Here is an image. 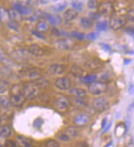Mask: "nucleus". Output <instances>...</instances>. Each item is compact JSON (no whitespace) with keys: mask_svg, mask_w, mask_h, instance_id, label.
<instances>
[{"mask_svg":"<svg viewBox=\"0 0 134 147\" xmlns=\"http://www.w3.org/2000/svg\"><path fill=\"white\" fill-rule=\"evenodd\" d=\"M57 47L62 50H70L73 47V42L70 40L64 39V40H60L56 43Z\"/></svg>","mask_w":134,"mask_h":147,"instance_id":"obj_20","label":"nucleus"},{"mask_svg":"<svg viewBox=\"0 0 134 147\" xmlns=\"http://www.w3.org/2000/svg\"><path fill=\"white\" fill-rule=\"evenodd\" d=\"M70 99L67 97H66V96H61V97L57 98L55 100L54 105H55V107L58 111L65 112L70 107Z\"/></svg>","mask_w":134,"mask_h":147,"instance_id":"obj_7","label":"nucleus"},{"mask_svg":"<svg viewBox=\"0 0 134 147\" xmlns=\"http://www.w3.org/2000/svg\"><path fill=\"white\" fill-rule=\"evenodd\" d=\"M111 124H112V123H111V122H110V123H109V124H108V127H106V128H105V129H104V132H105V131H107L108 130V129H109V128H110V127H111Z\"/></svg>","mask_w":134,"mask_h":147,"instance_id":"obj_46","label":"nucleus"},{"mask_svg":"<svg viewBox=\"0 0 134 147\" xmlns=\"http://www.w3.org/2000/svg\"><path fill=\"white\" fill-rule=\"evenodd\" d=\"M0 106H1V105H0Z\"/></svg>","mask_w":134,"mask_h":147,"instance_id":"obj_49","label":"nucleus"},{"mask_svg":"<svg viewBox=\"0 0 134 147\" xmlns=\"http://www.w3.org/2000/svg\"><path fill=\"white\" fill-rule=\"evenodd\" d=\"M9 100L11 104L16 107H21L26 102V98L22 94V86L16 84L10 88L9 90Z\"/></svg>","mask_w":134,"mask_h":147,"instance_id":"obj_1","label":"nucleus"},{"mask_svg":"<svg viewBox=\"0 0 134 147\" xmlns=\"http://www.w3.org/2000/svg\"><path fill=\"white\" fill-rule=\"evenodd\" d=\"M7 27H9L10 29H12L14 31H18V29H19V24H18V22H17L15 21L10 20L7 23Z\"/></svg>","mask_w":134,"mask_h":147,"instance_id":"obj_33","label":"nucleus"},{"mask_svg":"<svg viewBox=\"0 0 134 147\" xmlns=\"http://www.w3.org/2000/svg\"><path fill=\"white\" fill-rule=\"evenodd\" d=\"M0 147H3V146H2V145L0 144Z\"/></svg>","mask_w":134,"mask_h":147,"instance_id":"obj_47","label":"nucleus"},{"mask_svg":"<svg viewBox=\"0 0 134 147\" xmlns=\"http://www.w3.org/2000/svg\"><path fill=\"white\" fill-rule=\"evenodd\" d=\"M7 11H8L9 17H10V20L15 21V22H21V21L23 19V17L15 8H14V7L11 8V9H9V10H7Z\"/></svg>","mask_w":134,"mask_h":147,"instance_id":"obj_17","label":"nucleus"},{"mask_svg":"<svg viewBox=\"0 0 134 147\" xmlns=\"http://www.w3.org/2000/svg\"><path fill=\"white\" fill-rule=\"evenodd\" d=\"M74 101L77 102L78 104H81L82 106H87L88 101L85 98V97H81V98H74Z\"/></svg>","mask_w":134,"mask_h":147,"instance_id":"obj_34","label":"nucleus"},{"mask_svg":"<svg viewBox=\"0 0 134 147\" xmlns=\"http://www.w3.org/2000/svg\"><path fill=\"white\" fill-rule=\"evenodd\" d=\"M86 66L93 71H100L103 69L104 65H103V63L100 60L94 59V60H89L86 63Z\"/></svg>","mask_w":134,"mask_h":147,"instance_id":"obj_11","label":"nucleus"},{"mask_svg":"<svg viewBox=\"0 0 134 147\" xmlns=\"http://www.w3.org/2000/svg\"><path fill=\"white\" fill-rule=\"evenodd\" d=\"M49 30V25L45 21H40L37 23V31L40 32H46Z\"/></svg>","mask_w":134,"mask_h":147,"instance_id":"obj_25","label":"nucleus"},{"mask_svg":"<svg viewBox=\"0 0 134 147\" xmlns=\"http://www.w3.org/2000/svg\"><path fill=\"white\" fill-rule=\"evenodd\" d=\"M17 140L18 142V145L21 147H30L32 146V139L25 137V136H18Z\"/></svg>","mask_w":134,"mask_h":147,"instance_id":"obj_19","label":"nucleus"},{"mask_svg":"<svg viewBox=\"0 0 134 147\" xmlns=\"http://www.w3.org/2000/svg\"><path fill=\"white\" fill-rule=\"evenodd\" d=\"M55 86L60 90H67L71 87V80L66 77H60L55 81Z\"/></svg>","mask_w":134,"mask_h":147,"instance_id":"obj_8","label":"nucleus"},{"mask_svg":"<svg viewBox=\"0 0 134 147\" xmlns=\"http://www.w3.org/2000/svg\"><path fill=\"white\" fill-rule=\"evenodd\" d=\"M92 107L96 112L103 113L105 112L109 107V103L108 100L104 97H99L94 98L92 102Z\"/></svg>","mask_w":134,"mask_h":147,"instance_id":"obj_5","label":"nucleus"},{"mask_svg":"<svg viewBox=\"0 0 134 147\" xmlns=\"http://www.w3.org/2000/svg\"><path fill=\"white\" fill-rule=\"evenodd\" d=\"M14 8H15L19 13L23 17V16H29L33 13V10L31 7H24V6H21L18 3H15L14 6Z\"/></svg>","mask_w":134,"mask_h":147,"instance_id":"obj_13","label":"nucleus"},{"mask_svg":"<svg viewBox=\"0 0 134 147\" xmlns=\"http://www.w3.org/2000/svg\"><path fill=\"white\" fill-rule=\"evenodd\" d=\"M0 124H1V118H0Z\"/></svg>","mask_w":134,"mask_h":147,"instance_id":"obj_48","label":"nucleus"},{"mask_svg":"<svg viewBox=\"0 0 134 147\" xmlns=\"http://www.w3.org/2000/svg\"><path fill=\"white\" fill-rule=\"evenodd\" d=\"M78 17V12L73 8H69L64 13V19L67 22H70Z\"/></svg>","mask_w":134,"mask_h":147,"instance_id":"obj_15","label":"nucleus"},{"mask_svg":"<svg viewBox=\"0 0 134 147\" xmlns=\"http://www.w3.org/2000/svg\"><path fill=\"white\" fill-rule=\"evenodd\" d=\"M9 87V82L2 80H0V94H3L7 91Z\"/></svg>","mask_w":134,"mask_h":147,"instance_id":"obj_31","label":"nucleus"},{"mask_svg":"<svg viewBox=\"0 0 134 147\" xmlns=\"http://www.w3.org/2000/svg\"><path fill=\"white\" fill-rule=\"evenodd\" d=\"M90 121V117L86 114H79L74 118V124L76 127H85Z\"/></svg>","mask_w":134,"mask_h":147,"instance_id":"obj_9","label":"nucleus"},{"mask_svg":"<svg viewBox=\"0 0 134 147\" xmlns=\"http://www.w3.org/2000/svg\"><path fill=\"white\" fill-rule=\"evenodd\" d=\"M3 147H18V145L14 140H7L5 141V144H4Z\"/></svg>","mask_w":134,"mask_h":147,"instance_id":"obj_39","label":"nucleus"},{"mask_svg":"<svg viewBox=\"0 0 134 147\" xmlns=\"http://www.w3.org/2000/svg\"><path fill=\"white\" fill-rule=\"evenodd\" d=\"M97 37H98V35L95 33V32H91V33L89 34L87 36L88 39L90 40H94Z\"/></svg>","mask_w":134,"mask_h":147,"instance_id":"obj_42","label":"nucleus"},{"mask_svg":"<svg viewBox=\"0 0 134 147\" xmlns=\"http://www.w3.org/2000/svg\"><path fill=\"white\" fill-rule=\"evenodd\" d=\"M70 94L74 98H81V97H86V91L83 88H73L70 90Z\"/></svg>","mask_w":134,"mask_h":147,"instance_id":"obj_18","label":"nucleus"},{"mask_svg":"<svg viewBox=\"0 0 134 147\" xmlns=\"http://www.w3.org/2000/svg\"><path fill=\"white\" fill-rule=\"evenodd\" d=\"M77 147H89V146H88V144L86 143V142L82 141V142H79V143L77 144Z\"/></svg>","mask_w":134,"mask_h":147,"instance_id":"obj_44","label":"nucleus"},{"mask_svg":"<svg viewBox=\"0 0 134 147\" xmlns=\"http://www.w3.org/2000/svg\"><path fill=\"white\" fill-rule=\"evenodd\" d=\"M45 147H60V144L55 140H50L46 143Z\"/></svg>","mask_w":134,"mask_h":147,"instance_id":"obj_35","label":"nucleus"},{"mask_svg":"<svg viewBox=\"0 0 134 147\" xmlns=\"http://www.w3.org/2000/svg\"><path fill=\"white\" fill-rule=\"evenodd\" d=\"M0 105H2L3 107L5 108H8L12 104L10 102L9 98H7L6 96H3L0 98Z\"/></svg>","mask_w":134,"mask_h":147,"instance_id":"obj_30","label":"nucleus"},{"mask_svg":"<svg viewBox=\"0 0 134 147\" xmlns=\"http://www.w3.org/2000/svg\"><path fill=\"white\" fill-rule=\"evenodd\" d=\"M41 87L36 81H28L22 85V94L26 99L32 100L40 93Z\"/></svg>","mask_w":134,"mask_h":147,"instance_id":"obj_2","label":"nucleus"},{"mask_svg":"<svg viewBox=\"0 0 134 147\" xmlns=\"http://www.w3.org/2000/svg\"><path fill=\"white\" fill-rule=\"evenodd\" d=\"M70 139V137H69L66 133L61 134V135L59 136V140H60L61 141H65V142H66V141H69Z\"/></svg>","mask_w":134,"mask_h":147,"instance_id":"obj_40","label":"nucleus"},{"mask_svg":"<svg viewBox=\"0 0 134 147\" xmlns=\"http://www.w3.org/2000/svg\"><path fill=\"white\" fill-rule=\"evenodd\" d=\"M66 66L63 65H60V64H54L48 67V71L49 73L51 74H56V75H60L62 74L65 73L66 71Z\"/></svg>","mask_w":134,"mask_h":147,"instance_id":"obj_10","label":"nucleus"},{"mask_svg":"<svg viewBox=\"0 0 134 147\" xmlns=\"http://www.w3.org/2000/svg\"><path fill=\"white\" fill-rule=\"evenodd\" d=\"M9 21H10V17L8 14V11L4 7H0V22L7 24Z\"/></svg>","mask_w":134,"mask_h":147,"instance_id":"obj_21","label":"nucleus"},{"mask_svg":"<svg viewBox=\"0 0 134 147\" xmlns=\"http://www.w3.org/2000/svg\"><path fill=\"white\" fill-rule=\"evenodd\" d=\"M97 79H98V77H97L96 74H87V75L82 77L81 80H82V82L85 83V84H90L94 83L95 81H97Z\"/></svg>","mask_w":134,"mask_h":147,"instance_id":"obj_26","label":"nucleus"},{"mask_svg":"<svg viewBox=\"0 0 134 147\" xmlns=\"http://www.w3.org/2000/svg\"><path fill=\"white\" fill-rule=\"evenodd\" d=\"M12 135V129L8 125L0 126V138L6 139Z\"/></svg>","mask_w":134,"mask_h":147,"instance_id":"obj_16","label":"nucleus"},{"mask_svg":"<svg viewBox=\"0 0 134 147\" xmlns=\"http://www.w3.org/2000/svg\"><path fill=\"white\" fill-rule=\"evenodd\" d=\"M127 19H129V20H130V21H132V22H133V20H134L133 9H132L131 11H129V12H128V13H127Z\"/></svg>","mask_w":134,"mask_h":147,"instance_id":"obj_43","label":"nucleus"},{"mask_svg":"<svg viewBox=\"0 0 134 147\" xmlns=\"http://www.w3.org/2000/svg\"><path fill=\"white\" fill-rule=\"evenodd\" d=\"M66 6L67 3L65 0H58L52 6V9L55 12H60V11H63L66 7Z\"/></svg>","mask_w":134,"mask_h":147,"instance_id":"obj_22","label":"nucleus"},{"mask_svg":"<svg viewBox=\"0 0 134 147\" xmlns=\"http://www.w3.org/2000/svg\"><path fill=\"white\" fill-rule=\"evenodd\" d=\"M98 13L101 15H108L111 16L114 13V7L113 3L110 1L101 3L97 7Z\"/></svg>","mask_w":134,"mask_h":147,"instance_id":"obj_6","label":"nucleus"},{"mask_svg":"<svg viewBox=\"0 0 134 147\" xmlns=\"http://www.w3.org/2000/svg\"><path fill=\"white\" fill-rule=\"evenodd\" d=\"M70 72L71 74L75 76V77H79V78H82L84 75V70L83 69H81V67L79 66H73L70 69Z\"/></svg>","mask_w":134,"mask_h":147,"instance_id":"obj_27","label":"nucleus"},{"mask_svg":"<svg viewBox=\"0 0 134 147\" xmlns=\"http://www.w3.org/2000/svg\"><path fill=\"white\" fill-rule=\"evenodd\" d=\"M107 119L105 118V119H104V121H103V123H102V127L103 128H105V127H106V121H107Z\"/></svg>","mask_w":134,"mask_h":147,"instance_id":"obj_45","label":"nucleus"},{"mask_svg":"<svg viewBox=\"0 0 134 147\" xmlns=\"http://www.w3.org/2000/svg\"><path fill=\"white\" fill-rule=\"evenodd\" d=\"M65 133L66 134L67 136L70 138H75L79 136V131L77 130V128L74 127H68L66 129Z\"/></svg>","mask_w":134,"mask_h":147,"instance_id":"obj_24","label":"nucleus"},{"mask_svg":"<svg viewBox=\"0 0 134 147\" xmlns=\"http://www.w3.org/2000/svg\"><path fill=\"white\" fill-rule=\"evenodd\" d=\"M17 3L21 6L24 7H30L31 4V0H17Z\"/></svg>","mask_w":134,"mask_h":147,"instance_id":"obj_38","label":"nucleus"},{"mask_svg":"<svg viewBox=\"0 0 134 147\" xmlns=\"http://www.w3.org/2000/svg\"><path fill=\"white\" fill-rule=\"evenodd\" d=\"M32 33H33L34 36L39 37L41 39H46V36H44V34H42V32H38V31H35V30H33V31H32Z\"/></svg>","mask_w":134,"mask_h":147,"instance_id":"obj_41","label":"nucleus"},{"mask_svg":"<svg viewBox=\"0 0 134 147\" xmlns=\"http://www.w3.org/2000/svg\"><path fill=\"white\" fill-rule=\"evenodd\" d=\"M98 0H89L88 1V7L89 9H95L97 8Z\"/></svg>","mask_w":134,"mask_h":147,"instance_id":"obj_36","label":"nucleus"},{"mask_svg":"<svg viewBox=\"0 0 134 147\" xmlns=\"http://www.w3.org/2000/svg\"><path fill=\"white\" fill-rule=\"evenodd\" d=\"M127 17L125 15L119 13H114L110 17L109 25L112 29L117 31L125 27L127 24Z\"/></svg>","mask_w":134,"mask_h":147,"instance_id":"obj_3","label":"nucleus"},{"mask_svg":"<svg viewBox=\"0 0 134 147\" xmlns=\"http://www.w3.org/2000/svg\"><path fill=\"white\" fill-rule=\"evenodd\" d=\"M43 123H44V121L42 120V119H41V118H37L36 120L34 121L33 127H35V128L40 129Z\"/></svg>","mask_w":134,"mask_h":147,"instance_id":"obj_37","label":"nucleus"},{"mask_svg":"<svg viewBox=\"0 0 134 147\" xmlns=\"http://www.w3.org/2000/svg\"><path fill=\"white\" fill-rule=\"evenodd\" d=\"M29 53L35 56H42L44 55V50L37 44H32L28 47Z\"/></svg>","mask_w":134,"mask_h":147,"instance_id":"obj_12","label":"nucleus"},{"mask_svg":"<svg viewBox=\"0 0 134 147\" xmlns=\"http://www.w3.org/2000/svg\"><path fill=\"white\" fill-rule=\"evenodd\" d=\"M70 35H71V36H73L74 38L79 40H84L85 39V34L83 32H78V31H72L70 32Z\"/></svg>","mask_w":134,"mask_h":147,"instance_id":"obj_29","label":"nucleus"},{"mask_svg":"<svg viewBox=\"0 0 134 147\" xmlns=\"http://www.w3.org/2000/svg\"><path fill=\"white\" fill-rule=\"evenodd\" d=\"M107 90V84L100 82V81H95L94 83L90 84L89 86V91L90 92V94L96 95V96H100L102 94H105Z\"/></svg>","mask_w":134,"mask_h":147,"instance_id":"obj_4","label":"nucleus"},{"mask_svg":"<svg viewBox=\"0 0 134 147\" xmlns=\"http://www.w3.org/2000/svg\"><path fill=\"white\" fill-rule=\"evenodd\" d=\"M80 24L82 28L88 30L93 27V21L89 18H82L80 22Z\"/></svg>","mask_w":134,"mask_h":147,"instance_id":"obj_23","label":"nucleus"},{"mask_svg":"<svg viewBox=\"0 0 134 147\" xmlns=\"http://www.w3.org/2000/svg\"><path fill=\"white\" fill-rule=\"evenodd\" d=\"M71 6H72V8L76 10L77 12L78 11H81L84 7V4L83 3L81 2V1H74L71 3Z\"/></svg>","mask_w":134,"mask_h":147,"instance_id":"obj_32","label":"nucleus"},{"mask_svg":"<svg viewBox=\"0 0 134 147\" xmlns=\"http://www.w3.org/2000/svg\"><path fill=\"white\" fill-rule=\"evenodd\" d=\"M46 18L53 26H58L62 22V18L57 14H47Z\"/></svg>","mask_w":134,"mask_h":147,"instance_id":"obj_14","label":"nucleus"},{"mask_svg":"<svg viewBox=\"0 0 134 147\" xmlns=\"http://www.w3.org/2000/svg\"><path fill=\"white\" fill-rule=\"evenodd\" d=\"M108 27V22L107 21H99L96 23V28L99 31H106Z\"/></svg>","mask_w":134,"mask_h":147,"instance_id":"obj_28","label":"nucleus"}]
</instances>
